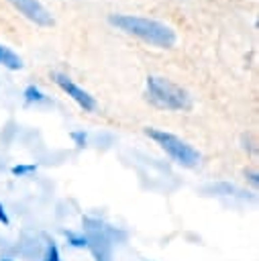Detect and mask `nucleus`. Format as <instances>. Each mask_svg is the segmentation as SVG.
<instances>
[{
	"label": "nucleus",
	"mask_w": 259,
	"mask_h": 261,
	"mask_svg": "<svg viewBox=\"0 0 259 261\" xmlns=\"http://www.w3.org/2000/svg\"><path fill=\"white\" fill-rule=\"evenodd\" d=\"M108 22L116 27L118 31L133 35L159 49H171L177 39L171 27L155 18H145V16H135V14H108Z\"/></svg>",
	"instance_id": "f257e3e1"
},
{
	"label": "nucleus",
	"mask_w": 259,
	"mask_h": 261,
	"mask_svg": "<svg viewBox=\"0 0 259 261\" xmlns=\"http://www.w3.org/2000/svg\"><path fill=\"white\" fill-rule=\"evenodd\" d=\"M145 100L161 110L171 112H186L192 108V96L186 88L159 77V75H147L145 82Z\"/></svg>",
	"instance_id": "f03ea898"
},
{
	"label": "nucleus",
	"mask_w": 259,
	"mask_h": 261,
	"mask_svg": "<svg viewBox=\"0 0 259 261\" xmlns=\"http://www.w3.org/2000/svg\"><path fill=\"white\" fill-rule=\"evenodd\" d=\"M143 133L149 137V139H153L177 165H182V167H196L198 163H200V159H202V155L192 147V145H188L186 141H182L177 135H173V133H167V130H159V128H153V126H145L143 128Z\"/></svg>",
	"instance_id": "7ed1b4c3"
},
{
	"label": "nucleus",
	"mask_w": 259,
	"mask_h": 261,
	"mask_svg": "<svg viewBox=\"0 0 259 261\" xmlns=\"http://www.w3.org/2000/svg\"><path fill=\"white\" fill-rule=\"evenodd\" d=\"M53 82H55L84 112H94V110H96V106H98L96 98H94L90 92H86L84 88H80L71 77H67L65 73L57 71V73H53Z\"/></svg>",
	"instance_id": "20e7f679"
},
{
	"label": "nucleus",
	"mask_w": 259,
	"mask_h": 261,
	"mask_svg": "<svg viewBox=\"0 0 259 261\" xmlns=\"http://www.w3.org/2000/svg\"><path fill=\"white\" fill-rule=\"evenodd\" d=\"M24 18H29L31 22L39 24V27H53L55 20L51 16V12L39 2V0H8Z\"/></svg>",
	"instance_id": "39448f33"
},
{
	"label": "nucleus",
	"mask_w": 259,
	"mask_h": 261,
	"mask_svg": "<svg viewBox=\"0 0 259 261\" xmlns=\"http://www.w3.org/2000/svg\"><path fill=\"white\" fill-rule=\"evenodd\" d=\"M86 234V249H90L94 261H112V243L108 241V237L104 234V230L100 232H84Z\"/></svg>",
	"instance_id": "423d86ee"
},
{
	"label": "nucleus",
	"mask_w": 259,
	"mask_h": 261,
	"mask_svg": "<svg viewBox=\"0 0 259 261\" xmlns=\"http://www.w3.org/2000/svg\"><path fill=\"white\" fill-rule=\"evenodd\" d=\"M43 247H45V245H41L39 239H37L35 234L22 232V239H20L16 251H18L24 259H29V261H37V259H41V255H43Z\"/></svg>",
	"instance_id": "0eeeda50"
},
{
	"label": "nucleus",
	"mask_w": 259,
	"mask_h": 261,
	"mask_svg": "<svg viewBox=\"0 0 259 261\" xmlns=\"http://www.w3.org/2000/svg\"><path fill=\"white\" fill-rule=\"evenodd\" d=\"M0 65H4L6 69L16 71V69H20V67H22V59H20L12 49H8L6 45H2V43H0Z\"/></svg>",
	"instance_id": "6e6552de"
},
{
	"label": "nucleus",
	"mask_w": 259,
	"mask_h": 261,
	"mask_svg": "<svg viewBox=\"0 0 259 261\" xmlns=\"http://www.w3.org/2000/svg\"><path fill=\"white\" fill-rule=\"evenodd\" d=\"M22 96H24V102H27V104H35V106H39V104H49V98H47L37 86H33V84L24 88Z\"/></svg>",
	"instance_id": "1a4fd4ad"
},
{
	"label": "nucleus",
	"mask_w": 259,
	"mask_h": 261,
	"mask_svg": "<svg viewBox=\"0 0 259 261\" xmlns=\"http://www.w3.org/2000/svg\"><path fill=\"white\" fill-rule=\"evenodd\" d=\"M41 261H61V255H59V247L53 239H47L45 247H43V255H41Z\"/></svg>",
	"instance_id": "9d476101"
},
{
	"label": "nucleus",
	"mask_w": 259,
	"mask_h": 261,
	"mask_svg": "<svg viewBox=\"0 0 259 261\" xmlns=\"http://www.w3.org/2000/svg\"><path fill=\"white\" fill-rule=\"evenodd\" d=\"M82 224H84V232H100V230H104L106 222L100 218H94V216H84Z\"/></svg>",
	"instance_id": "9b49d317"
},
{
	"label": "nucleus",
	"mask_w": 259,
	"mask_h": 261,
	"mask_svg": "<svg viewBox=\"0 0 259 261\" xmlns=\"http://www.w3.org/2000/svg\"><path fill=\"white\" fill-rule=\"evenodd\" d=\"M65 239H67V243H69L73 249H86V245H88L84 232H71V230H65Z\"/></svg>",
	"instance_id": "f8f14e48"
},
{
	"label": "nucleus",
	"mask_w": 259,
	"mask_h": 261,
	"mask_svg": "<svg viewBox=\"0 0 259 261\" xmlns=\"http://www.w3.org/2000/svg\"><path fill=\"white\" fill-rule=\"evenodd\" d=\"M35 171H37V163H18V165L10 167V173L16 177H24V175H31Z\"/></svg>",
	"instance_id": "ddd939ff"
},
{
	"label": "nucleus",
	"mask_w": 259,
	"mask_h": 261,
	"mask_svg": "<svg viewBox=\"0 0 259 261\" xmlns=\"http://www.w3.org/2000/svg\"><path fill=\"white\" fill-rule=\"evenodd\" d=\"M69 137H71V141L75 143V147H80V149L88 145V133H86V130H73Z\"/></svg>",
	"instance_id": "4468645a"
},
{
	"label": "nucleus",
	"mask_w": 259,
	"mask_h": 261,
	"mask_svg": "<svg viewBox=\"0 0 259 261\" xmlns=\"http://www.w3.org/2000/svg\"><path fill=\"white\" fill-rule=\"evenodd\" d=\"M0 222H2L4 226H8V224H10V218H8V214H6V208L2 206V202H0Z\"/></svg>",
	"instance_id": "2eb2a0df"
},
{
	"label": "nucleus",
	"mask_w": 259,
	"mask_h": 261,
	"mask_svg": "<svg viewBox=\"0 0 259 261\" xmlns=\"http://www.w3.org/2000/svg\"><path fill=\"white\" fill-rule=\"evenodd\" d=\"M249 177H251L253 184H257V173H249Z\"/></svg>",
	"instance_id": "dca6fc26"
},
{
	"label": "nucleus",
	"mask_w": 259,
	"mask_h": 261,
	"mask_svg": "<svg viewBox=\"0 0 259 261\" xmlns=\"http://www.w3.org/2000/svg\"><path fill=\"white\" fill-rule=\"evenodd\" d=\"M0 261H14V259H10V257H0Z\"/></svg>",
	"instance_id": "f3484780"
}]
</instances>
